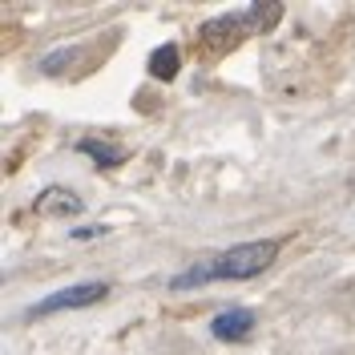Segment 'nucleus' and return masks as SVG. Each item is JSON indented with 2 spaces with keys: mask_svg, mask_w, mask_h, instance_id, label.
Returning <instances> with one entry per match:
<instances>
[{
  "mask_svg": "<svg viewBox=\"0 0 355 355\" xmlns=\"http://www.w3.org/2000/svg\"><path fill=\"white\" fill-rule=\"evenodd\" d=\"M275 254H279V243H239L230 246L226 254L218 259H210V279H230V283H243V279H254V275H263L266 266L275 263Z\"/></svg>",
  "mask_w": 355,
  "mask_h": 355,
  "instance_id": "f257e3e1",
  "label": "nucleus"
},
{
  "mask_svg": "<svg viewBox=\"0 0 355 355\" xmlns=\"http://www.w3.org/2000/svg\"><path fill=\"white\" fill-rule=\"evenodd\" d=\"M110 295V283H77V287H65L57 295L41 299L37 307H28V319H44V315H57V311H77V307H93Z\"/></svg>",
  "mask_w": 355,
  "mask_h": 355,
  "instance_id": "f03ea898",
  "label": "nucleus"
},
{
  "mask_svg": "<svg viewBox=\"0 0 355 355\" xmlns=\"http://www.w3.org/2000/svg\"><path fill=\"white\" fill-rule=\"evenodd\" d=\"M250 28V17H218V21H206L202 24V41L210 49H230V44L243 41V33Z\"/></svg>",
  "mask_w": 355,
  "mask_h": 355,
  "instance_id": "7ed1b4c3",
  "label": "nucleus"
},
{
  "mask_svg": "<svg viewBox=\"0 0 355 355\" xmlns=\"http://www.w3.org/2000/svg\"><path fill=\"white\" fill-rule=\"evenodd\" d=\"M210 331H214V339H226V343H234V339H246V335L254 331V315H250L246 307L222 311L218 319L210 323Z\"/></svg>",
  "mask_w": 355,
  "mask_h": 355,
  "instance_id": "20e7f679",
  "label": "nucleus"
},
{
  "mask_svg": "<svg viewBox=\"0 0 355 355\" xmlns=\"http://www.w3.org/2000/svg\"><path fill=\"white\" fill-rule=\"evenodd\" d=\"M33 210H37L41 218H53V214L65 218V214H81V198H73L69 190H57V186H53V190H44L41 198L33 202Z\"/></svg>",
  "mask_w": 355,
  "mask_h": 355,
  "instance_id": "39448f33",
  "label": "nucleus"
},
{
  "mask_svg": "<svg viewBox=\"0 0 355 355\" xmlns=\"http://www.w3.org/2000/svg\"><path fill=\"white\" fill-rule=\"evenodd\" d=\"M77 150H81V154H89L97 166H105V170H113V166H121V162H125V154H121L117 146H110V141H97V137H81V141H77Z\"/></svg>",
  "mask_w": 355,
  "mask_h": 355,
  "instance_id": "423d86ee",
  "label": "nucleus"
},
{
  "mask_svg": "<svg viewBox=\"0 0 355 355\" xmlns=\"http://www.w3.org/2000/svg\"><path fill=\"white\" fill-rule=\"evenodd\" d=\"M150 73L162 81H174L178 77V44H162L154 57H150Z\"/></svg>",
  "mask_w": 355,
  "mask_h": 355,
  "instance_id": "0eeeda50",
  "label": "nucleus"
}]
</instances>
